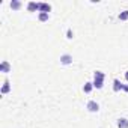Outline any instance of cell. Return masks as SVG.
<instances>
[{"mask_svg":"<svg viewBox=\"0 0 128 128\" xmlns=\"http://www.w3.org/2000/svg\"><path fill=\"white\" fill-rule=\"evenodd\" d=\"M102 80H104V74L101 71H96L95 72V82H94V86L96 89H101L102 88Z\"/></svg>","mask_w":128,"mask_h":128,"instance_id":"obj_1","label":"cell"},{"mask_svg":"<svg viewBox=\"0 0 128 128\" xmlns=\"http://www.w3.org/2000/svg\"><path fill=\"white\" fill-rule=\"evenodd\" d=\"M88 110H89V112H98V110H100L98 102H95V101H89V102H88Z\"/></svg>","mask_w":128,"mask_h":128,"instance_id":"obj_2","label":"cell"},{"mask_svg":"<svg viewBox=\"0 0 128 128\" xmlns=\"http://www.w3.org/2000/svg\"><path fill=\"white\" fill-rule=\"evenodd\" d=\"M60 62L63 63V65H70V63L72 62V57H71L70 54H63V56L60 57Z\"/></svg>","mask_w":128,"mask_h":128,"instance_id":"obj_3","label":"cell"},{"mask_svg":"<svg viewBox=\"0 0 128 128\" xmlns=\"http://www.w3.org/2000/svg\"><path fill=\"white\" fill-rule=\"evenodd\" d=\"M39 9H41V12H50V9H51V6L50 5H47V3H39Z\"/></svg>","mask_w":128,"mask_h":128,"instance_id":"obj_4","label":"cell"},{"mask_svg":"<svg viewBox=\"0 0 128 128\" xmlns=\"http://www.w3.org/2000/svg\"><path fill=\"white\" fill-rule=\"evenodd\" d=\"M118 126L119 128H128V119H124V118L119 119L118 120Z\"/></svg>","mask_w":128,"mask_h":128,"instance_id":"obj_5","label":"cell"},{"mask_svg":"<svg viewBox=\"0 0 128 128\" xmlns=\"http://www.w3.org/2000/svg\"><path fill=\"white\" fill-rule=\"evenodd\" d=\"M29 11H35V9H39V3H29Z\"/></svg>","mask_w":128,"mask_h":128,"instance_id":"obj_6","label":"cell"},{"mask_svg":"<svg viewBox=\"0 0 128 128\" xmlns=\"http://www.w3.org/2000/svg\"><path fill=\"white\" fill-rule=\"evenodd\" d=\"M92 88H94V83H86L84 88H83V90H84V92H90Z\"/></svg>","mask_w":128,"mask_h":128,"instance_id":"obj_7","label":"cell"},{"mask_svg":"<svg viewBox=\"0 0 128 128\" xmlns=\"http://www.w3.org/2000/svg\"><path fill=\"white\" fill-rule=\"evenodd\" d=\"M9 71V63L8 62H3L2 63V72H8Z\"/></svg>","mask_w":128,"mask_h":128,"instance_id":"obj_8","label":"cell"},{"mask_svg":"<svg viewBox=\"0 0 128 128\" xmlns=\"http://www.w3.org/2000/svg\"><path fill=\"white\" fill-rule=\"evenodd\" d=\"M39 20H41V21H47V20H48V14H47V12H41V14H39Z\"/></svg>","mask_w":128,"mask_h":128,"instance_id":"obj_9","label":"cell"},{"mask_svg":"<svg viewBox=\"0 0 128 128\" xmlns=\"http://www.w3.org/2000/svg\"><path fill=\"white\" fill-rule=\"evenodd\" d=\"M114 90H119V89H124V84H120L119 83V80H114V88H113Z\"/></svg>","mask_w":128,"mask_h":128,"instance_id":"obj_10","label":"cell"},{"mask_svg":"<svg viewBox=\"0 0 128 128\" xmlns=\"http://www.w3.org/2000/svg\"><path fill=\"white\" fill-rule=\"evenodd\" d=\"M9 92V82H5V86L2 89V94H8Z\"/></svg>","mask_w":128,"mask_h":128,"instance_id":"obj_11","label":"cell"},{"mask_svg":"<svg viewBox=\"0 0 128 128\" xmlns=\"http://www.w3.org/2000/svg\"><path fill=\"white\" fill-rule=\"evenodd\" d=\"M119 20H128V11H125V12H122V14L119 15Z\"/></svg>","mask_w":128,"mask_h":128,"instance_id":"obj_12","label":"cell"},{"mask_svg":"<svg viewBox=\"0 0 128 128\" xmlns=\"http://www.w3.org/2000/svg\"><path fill=\"white\" fill-rule=\"evenodd\" d=\"M20 6H21L20 2H12V3H11V8H14V9H18Z\"/></svg>","mask_w":128,"mask_h":128,"instance_id":"obj_13","label":"cell"},{"mask_svg":"<svg viewBox=\"0 0 128 128\" xmlns=\"http://www.w3.org/2000/svg\"><path fill=\"white\" fill-rule=\"evenodd\" d=\"M68 38H70V39L72 38V32H71V30H68Z\"/></svg>","mask_w":128,"mask_h":128,"instance_id":"obj_14","label":"cell"},{"mask_svg":"<svg viewBox=\"0 0 128 128\" xmlns=\"http://www.w3.org/2000/svg\"><path fill=\"white\" fill-rule=\"evenodd\" d=\"M125 78H126V80H128V71H126V74H125Z\"/></svg>","mask_w":128,"mask_h":128,"instance_id":"obj_15","label":"cell"}]
</instances>
